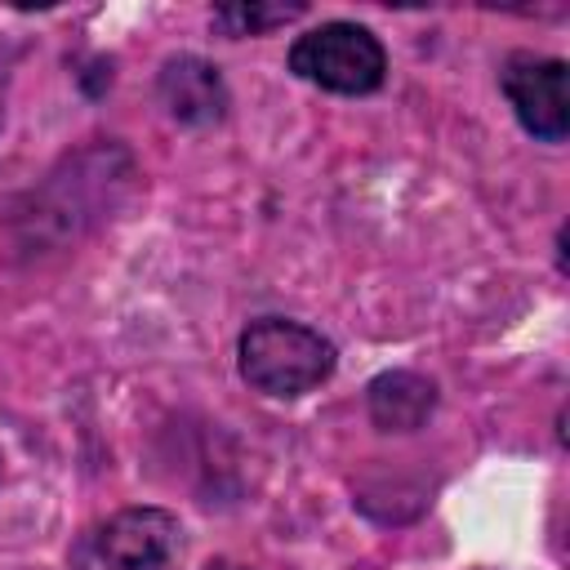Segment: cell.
Returning <instances> with one entry per match:
<instances>
[{"mask_svg": "<svg viewBox=\"0 0 570 570\" xmlns=\"http://www.w3.org/2000/svg\"><path fill=\"white\" fill-rule=\"evenodd\" d=\"M240 379L267 396H303L334 374V343L312 325L263 316L240 334Z\"/></svg>", "mask_w": 570, "mask_h": 570, "instance_id": "obj_1", "label": "cell"}, {"mask_svg": "<svg viewBox=\"0 0 570 570\" xmlns=\"http://www.w3.org/2000/svg\"><path fill=\"white\" fill-rule=\"evenodd\" d=\"M183 525L165 508H120L71 543V570H178Z\"/></svg>", "mask_w": 570, "mask_h": 570, "instance_id": "obj_2", "label": "cell"}, {"mask_svg": "<svg viewBox=\"0 0 570 570\" xmlns=\"http://www.w3.org/2000/svg\"><path fill=\"white\" fill-rule=\"evenodd\" d=\"M289 71L330 94H370L387 76V53L361 22H321L289 45Z\"/></svg>", "mask_w": 570, "mask_h": 570, "instance_id": "obj_3", "label": "cell"}, {"mask_svg": "<svg viewBox=\"0 0 570 570\" xmlns=\"http://www.w3.org/2000/svg\"><path fill=\"white\" fill-rule=\"evenodd\" d=\"M499 85L517 111V120L543 138L561 142L570 129V102H566V62L561 58H534V53H512L499 71Z\"/></svg>", "mask_w": 570, "mask_h": 570, "instance_id": "obj_4", "label": "cell"}, {"mask_svg": "<svg viewBox=\"0 0 570 570\" xmlns=\"http://www.w3.org/2000/svg\"><path fill=\"white\" fill-rule=\"evenodd\" d=\"M156 94H160V107L187 129H209L227 116V85L218 67L196 53L169 58L156 76Z\"/></svg>", "mask_w": 570, "mask_h": 570, "instance_id": "obj_5", "label": "cell"}, {"mask_svg": "<svg viewBox=\"0 0 570 570\" xmlns=\"http://www.w3.org/2000/svg\"><path fill=\"white\" fill-rule=\"evenodd\" d=\"M436 410V383L414 370H392L370 383V419L383 432H419Z\"/></svg>", "mask_w": 570, "mask_h": 570, "instance_id": "obj_6", "label": "cell"}, {"mask_svg": "<svg viewBox=\"0 0 570 570\" xmlns=\"http://www.w3.org/2000/svg\"><path fill=\"white\" fill-rule=\"evenodd\" d=\"M303 13V4H223L214 9V27L227 36H263Z\"/></svg>", "mask_w": 570, "mask_h": 570, "instance_id": "obj_7", "label": "cell"}, {"mask_svg": "<svg viewBox=\"0 0 570 570\" xmlns=\"http://www.w3.org/2000/svg\"><path fill=\"white\" fill-rule=\"evenodd\" d=\"M4 85H9V71H4V62H0V120H4Z\"/></svg>", "mask_w": 570, "mask_h": 570, "instance_id": "obj_8", "label": "cell"}, {"mask_svg": "<svg viewBox=\"0 0 570 570\" xmlns=\"http://www.w3.org/2000/svg\"><path fill=\"white\" fill-rule=\"evenodd\" d=\"M205 570H240V566H232V561H214V566H205Z\"/></svg>", "mask_w": 570, "mask_h": 570, "instance_id": "obj_9", "label": "cell"}]
</instances>
